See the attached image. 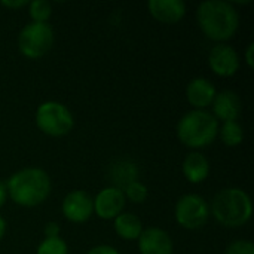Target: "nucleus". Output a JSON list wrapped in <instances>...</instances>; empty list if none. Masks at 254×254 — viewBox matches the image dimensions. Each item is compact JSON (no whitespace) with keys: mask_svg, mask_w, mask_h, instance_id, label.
Wrapping results in <instances>:
<instances>
[{"mask_svg":"<svg viewBox=\"0 0 254 254\" xmlns=\"http://www.w3.org/2000/svg\"><path fill=\"white\" fill-rule=\"evenodd\" d=\"M196 21L204 36L216 43H228L240 28V13L232 1L207 0L196 9Z\"/></svg>","mask_w":254,"mask_h":254,"instance_id":"nucleus-1","label":"nucleus"},{"mask_svg":"<svg viewBox=\"0 0 254 254\" xmlns=\"http://www.w3.org/2000/svg\"><path fill=\"white\" fill-rule=\"evenodd\" d=\"M6 186L9 199L24 208L42 205L52 192L49 174L39 167H25L15 171L6 180Z\"/></svg>","mask_w":254,"mask_h":254,"instance_id":"nucleus-2","label":"nucleus"},{"mask_svg":"<svg viewBox=\"0 0 254 254\" xmlns=\"http://www.w3.org/2000/svg\"><path fill=\"white\" fill-rule=\"evenodd\" d=\"M210 214L223 228L238 229L250 222L253 202L244 189L237 186L223 188L214 195L210 204Z\"/></svg>","mask_w":254,"mask_h":254,"instance_id":"nucleus-3","label":"nucleus"},{"mask_svg":"<svg viewBox=\"0 0 254 254\" xmlns=\"http://www.w3.org/2000/svg\"><path fill=\"white\" fill-rule=\"evenodd\" d=\"M176 134L183 146L192 150L204 149L219 137V121L208 110L192 109L179 119Z\"/></svg>","mask_w":254,"mask_h":254,"instance_id":"nucleus-4","label":"nucleus"},{"mask_svg":"<svg viewBox=\"0 0 254 254\" xmlns=\"http://www.w3.org/2000/svg\"><path fill=\"white\" fill-rule=\"evenodd\" d=\"M34 122L42 134L54 138L64 137L74 128L73 112L65 104L54 100L43 101L37 106Z\"/></svg>","mask_w":254,"mask_h":254,"instance_id":"nucleus-5","label":"nucleus"},{"mask_svg":"<svg viewBox=\"0 0 254 254\" xmlns=\"http://www.w3.org/2000/svg\"><path fill=\"white\" fill-rule=\"evenodd\" d=\"M55 40L52 27L48 22H28L18 34L19 52L28 60H37L46 55Z\"/></svg>","mask_w":254,"mask_h":254,"instance_id":"nucleus-6","label":"nucleus"},{"mask_svg":"<svg viewBox=\"0 0 254 254\" xmlns=\"http://www.w3.org/2000/svg\"><path fill=\"white\" fill-rule=\"evenodd\" d=\"M210 204L196 193L180 196L174 207V219L179 226L188 231L202 229L210 220Z\"/></svg>","mask_w":254,"mask_h":254,"instance_id":"nucleus-7","label":"nucleus"},{"mask_svg":"<svg viewBox=\"0 0 254 254\" xmlns=\"http://www.w3.org/2000/svg\"><path fill=\"white\" fill-rule=\"evenodd\" d=\"M61 213L71 223H85L94 216V198L83 189L71 190L61 202Z\"/></svg>","mask_w":254,"mask_h":254,"instance_id":"nucleus-8","label":"nucleus"},{"mask_svg":"<svg viewBox=\"0 0 254 254\" xmlns=\"http://www.w3.org/2000/svg\"><path fill=\"white\" fill-rule=\"evenodd\" d=\"M208 65L219 77H232L241 65L240 54L229 43H216L208 52Z\"/></svg>","mask_w":254,"mask_h":254,"instance_id":"nucleus-9","label":"nucleus"},{"mask_svg":"<svg viewBox=\"0 0 254 254\" xmlns=\"http://www.w3.org/2000/svg\"><path fill=\"white\" fill-rule=\"evenodd\" d=\"M125 204L127 199L121 189L106 186L94 198V214L101 220H113L124 213Z\"/></svg>","mask_w":254,"mask_h":254,"instance_id":"nucleus-10","label":"nucleus"},{"mask_svg":"<svg viewBox=\"0 0 254 254\" xmlns=\"http://www.w3.org/2000/svg\"><path fill=\"white\" fill-rule=\"evenodd\" d=\"M140 254H173L174 243L171 235L158 226H150L144 229L137 240Z\"/></svg>","mask_w":254,"mask_h":254,"instance_id":"nucleus-11","label":"nucleus"},{"mask_svg":"<svg viewBox=\"0 0 254 254\" xmlns=\"http://www.w3.org/2000/svg\"><path fill=\"white\" fill-rule=\"evenodd\" d=\"M211 109H213L211 115L217 121H222V122L238 121L241 110H243V101L235 91L223 89L216 94Z\"/></svg>","mask_w":254,"mask_h":254,"instance_id":"nucleus-12","label":"nucleus"},{"mask_svg":"<svg viewBox=\"0 0 254 254\" xmlns=\"http://www.w3.org/2000/svg\"><path fill=\"white\" fill-rule=\"evenodd\" d=\"M217 94L216 85L207 77H193L186 86V100L196 110H207Z\"/></svg>","mask_w":254,"mask_h":254,"instance_id":"nucleus-13","label":"nucleus"},{"mask_svg":"<svg viewBox=\"0 0 254 254\" xmlns=\"http://www.w3.org/2000/svg\"><path fill=\"white\" fill-rule=\"evenodd\" d=\"M149 13L162 24H177L186 15V3L182 0H150Z\"/></svg>","mask_w":254,"mask_h":254,"instance_id":"nucleus-14","label":"nucleus"},{"mask_svg":"<svg viewBox=\"0 0 254 254\" xmlns=\"http://www.w3.org/2000/svg\"><path fill=\"white\" fill-rule=\"evenodd\" d=\"M211 165L208 158L198 150L189 152L182 162V173L189 183L199 185L205 182L210 176Z\"/></svg>","mask_w":254,"mask_h":254,"instance_id":"nucleus-15","label":"nucleus"},{"mask_svg":"<svg viewBox=\"0 0 254 254\" xmlns=\"http://www.w3.org/2000/svg\"><path fill=\"white\" fill-rule=\"evenodd\" d=\"M140 177L138 165L131 159H118L109 167V180L110 186H115L124 190L129 183L137 182Z\"/></svg>","mask_w":254,"mask_h":254,"instance_id":"nucleus-16","label":"nucleus"},{"mask_svg":"<svg viewBox=\"0 0 254 254\" xmlns=\"http://www.w3.org/2000/svg\"><path fill=\"white\" fill-rule=\"evenodd\" d=\"M113 229L119 238L124 241H137L144 231L143 222L134 213H121L116 219H113Z\"/></svg>","mask_w":254,"mask_h":254,"instance_id":"nucleus-17","label":"nucleus"},{"mask_svg":"<svg viewBox=\"0 0 254 254\" xmlns=\"http://www.w3.org/2000/svg\"><path fill=\"white\" fill-rule=\"evenodd\" d=\"M219 137L228 147H237L244 141V128L238 121H228L219 127Z\"/></svg>","mask_w":254,"mask_h":254,"instance_id":"nucleus-18","label":"nucleus"},{"mask_svg":"<svg viewBox=\"0 0 254 254\" xmlns=\"http://www.w3.org/2000/svg\"><path fill=\"white\" fill-rule=\"evenodd\" d=\"M27 7L31 22H48L52 16V4L48 0H33Z\"/></svg>","mask_w":254,"mask_h":254,"instance_id":"nucleus-19","label":"nucleus"},{"mask_svg":"<svg viewBox=\"0 0 254 254\" xmlns=\"http://www.w3.org/2000/svg\"><path fill=\"white\" fill-rule=\"evenodd\" d=\"M36 254H70V250L68 244L61 237H55L43 238L36 249Z\"/></svg>","mask_w":254,"mask_h":254,"instance_id":"nucleus-20","label":"nucleus"},{"mask_svg":"<svg viewBox=\"0 0 254 254\" xmlns=\"http://www.w3.org/2000/svg\"><path fill=\"white\" fill-rule=\"evenodd\" d=\"M122 192H124L125 199L131 201L132 204H143V202H146V199L149 196L147 186L143 182H140V180L129 183Z\"/></svg>","mask_w":254,"mask_h":254,"instance_id":"nucleus-21","label":"nucleus"},{"mask_svg":"<svg viewBox=\"0 0 254 254\" xmlns=\"http://www.w3.org/2000/svg\"><path fill=\"white\" fill-rule=\"evenodd\" d=\"M225 254H254V244L250 240H235L228 244Z\"/></svg>","mask_w":254,"mask_h":254,"instance_id":"nucleus-22","label":"nucleus"},{"mask_svg":"<svg viewBox=\"0 0 254 254\" xmlns=\"http://www.w3.org/2000/svg\"><path fill=\"white\" fill-rule=\"evenodd\" d=\"M86 254H121V252L116 247H113V246L98 244V246H94L92 249H89Z\"/></svg>","mask_w":254,"mask_h":254,"instance_id":"nucleus-23","label":"nucleus"},{"mask_svg":"<svg viewBox=\"0 0 254 254\" xmlns=\"http://www.w3.org/2000/svg\"><path fill=\"white\" fill-rule=\"evenodd\" d=\"M60 232H61V228L57 222H48L43 228V235L45 238H55V237H60Z\"/></svg>","mask_w":254,"mask_h":254,"instance_id":"nucleus-24","label":"nucleus"},{"mask_svg":"<svg viewBox=\"0 0 254 254\" xmlns=\"http://www.w3.org/2000/svg\"><path fill=\"white\" fill-rule=\"evenodd\" d=\"M30 1L27 0H3L0 1V4L6 9H22L25 6H28Z\"/></svg>","mask_w":254,"mask_h":254,"instance_id":"nucleus-25","label":"nucleus"},{"mask_svg":"<svg viewBox=\"0 0 254 254\" xmlns=\"http://www.w3.org/2000/svg\"><path fill=\"white\" fill-rule=\"evenodd\" d=\"M244 61L249 68H254V42H250L244 51Z\"/></svg>","mask_w":254,"mask_h":254,"instance_id":"nucleus-26","label":"nucleus"},{"mask_svg":"<svg viewBox=\"0 0 254 254\" xmlns=\"http://www.w3.org/2000/svg\"><path fill=\"white\" fill-rule=\"evenodd\" d=\"M9 199V195H7V186H6V182L0 179V208L4 207L6 201Z\"/></svg>","mask_w":254,"mask_h":254,"instance_id":"nucleus-27","label":"nucleus"},{"mask_svg":"<svg viewBox=\"0 0 254 254\" xmlns=\"http://www.w3.org/2000/svg\"><path fill=\"white\" fill-rule=\"evenodd\" d=\"M6 231H7V222H6V219L0 214V241L4 238Z\"/></svg>","mask_w":254,"mask_h":254,"instance_id":"nucleus-28","label":"nucleus"}]
</instances>
